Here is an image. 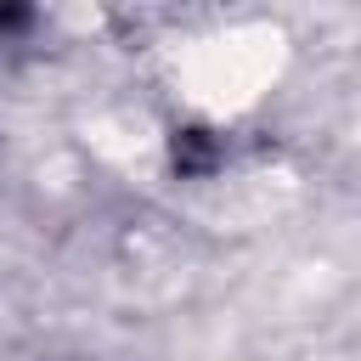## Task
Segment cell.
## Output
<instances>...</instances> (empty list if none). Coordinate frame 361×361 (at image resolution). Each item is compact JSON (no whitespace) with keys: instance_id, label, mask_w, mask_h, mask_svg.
I'll use <instances>...</instances> for the list:
<instances>
[{"instance_id":"6da1fadb","label":"cell","mask_w":361,"mask_h":361,"mask_svg":"<svg viewBox=\"0 0 361 361\" xmlns=\"http://www.w3.org/2000/svg\"><path fill=\"white\" fill-rule=\"evenodd\" d=\"M209 152H214V147H209V135H203V130H186V135L175 141V164H180V169H197Z\"/></svg>"}]
</instances>
